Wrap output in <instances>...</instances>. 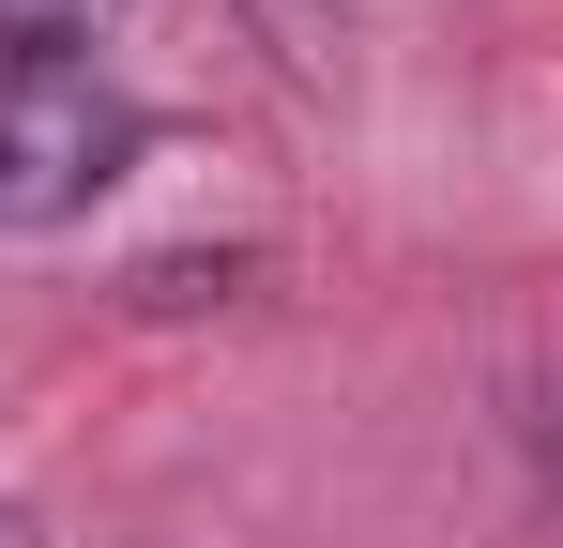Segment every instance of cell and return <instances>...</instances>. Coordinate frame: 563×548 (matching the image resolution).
<instances>
[{
  "label": "cell",
  "mask_w": 563,
  "mask_h": 548,
  "mask_svg": "<svg viewBox=\"0 0 563 548\" xmlns=\"http://www.w3.org/2000/svg\"><path fill=\"white\" fill-rule=\"evenodd\" d=\"M0 548H46V534H31V503H0Z\"/></svg>",
  "instance_id": "cell-3"
},
{
  "label": "cell",
  "mask_w": 563,
  "mask_h": 548,
  "mask_svg": "<svg viewBox=\"0 0 563 548\" xmlns=\"http://www.w3.org/2000/svg\"><path fill=\"white\" fill-rule=\"evenodd\" d=\"M122 168H137V107L92 62H0V229L92 213Z\"/></svg>",
  "instance_id": "cell-1"
},
{
  "label": "cell",
  "mask_w": 563,
  "mask_h": 548,
  "mask_svg": "<svg viewBox=\"0 0 563 548\" xmlns=\"http://www.w3.org/2000/svg\"><path fill=\"white\" fill-rule=\"evenodd\" d=\"M137 0H0V62H92Z\"/></svg>",
  "instance_id": "cell-2"
}]
</instances>
